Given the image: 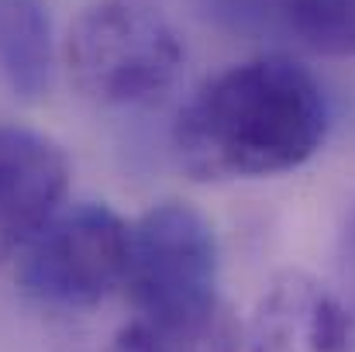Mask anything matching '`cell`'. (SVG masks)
<instances>
[{
  "label": "cell",
  "instance_id": "10",
  "mask_svg": "<svg viewBox=\"0 0 355 352\" xmlns=\"http://www.w3.org/2000/svg\"><path fill=\"white\" fill-rule=\"evenodd\" d=\"M342 255H345L349 266H355V208L349 211V221H345V232H342Z\"/></svg>",
  "mask_w": 355,
  "mask_h": 352
},
{
  "label": "cell",
  "instance_id": "8",
  "mask_svg": "<svg viewBox=\"0 0 355 352\" xmlns=\"http://www.w3.org/2000/svg\"><path fill=\"white\" fill-rule=\"evenodd\" d=\"M52 76V24L38 0H0V80L21 101H38Z\"/></svg>",
  "mask_w": 355,
  "mask_h": 352
},
{
  "label": "cell",
  "instance_id": "1",
  "mask_svg": "<svg viewBox=\"0 0 355 352\" xmlns=\"http://www.w3.org/2000/svg\"><path fill=\"white\" fill-rule=\"evenodd\" d=\"M328 101L290 56H259L214 73L180 108L173 149L200 183L279 176L324 145Z\"/></svg>",
  "mask_w": 355,
  "mask_h": 352
},
{
  "label": "cell",
  "instance_id": "3",
  "mask_svg": "<svg viewBox=\"0 0 355 352\" xmlns=\"http://www.w3.org/2000/svg\"><path fill=\"white\" fill-rule=\"evenodd\" d=\"M218 235L197 208L166 201L128 225L121 287L135 325L183 328L211 318L225 304L218 297Z\"/></svg>",
  "mask_w": 355,
  "mask_h": 352
},
{
  "label": "cell",
  "instance_id": "4",
  "mask_svg": "<svg viewBox=\"0 0 355 352\" xmlns=\"http://www.w3.org/2000/svg\"><path fill=\"white\" fill-rule=\"evenodd\" d=\"M128 262V221L107 204L59 208L17 252V287L62 311H83L114 294Z\"/></svg>",
  "mask_w": 355,
  "mask_h": 352
},
{
  "label": "cell",
  "instance_id": "2",
  "mask_svg": "<svg viewBox=\"0 0 355 352\" xmlns=\"http://www.w3.org/2000/svg\"><path fill=\"white\" fill-rule=\"evenodd\" d=\"M62 56L73 87L101 108H148L183 69V42L155 0H90Z\"/></svg>",
  "mask_w": 355,
  "mask_h": 352
},
{
  "label": "cell",
  "instance_id": "9",
  "mask_svg": "<svg viewBox=\"0 0 355 352\" xmlns=\"http://www.w3.org/2000/svg\"><path fill=\"white\" fill-rule=\"evenodd\" d=\"M114 352H241V328L228 304H221L211 318L183 328H145L128 321Z\"/></svg>",
  "mask_w": 355,
  "mask_h": 352
},
{
  "label": "cell",
  "instance_id": "6",
  "mask_svg": "<svg viewBox=\"0 0 355 352\" xmlns=\"http://www.w3.org/2000/svg\"><path fill=\"white\" fill-rule=\"evenodd\" d=\"M69 159L35 128L0 121V262L17 255L62 208Z\"/></svg>",
  "mask_w": 355,
  "mask_h": 352
},
{
  "label": "cell",
  "instance_id": "5",
  "mask_svg": "<svg viewBox=\"0 0 355 352\" xmlns=\"http://www.w3.org/2000/svg\"><path fill=\"white\" fill-rule=\"evenodd\" d=\"M248 352H355V301L304 269H283L262 290Z\"/></svg>",
  "mask_w": 355,
  "mask_h": 352
},
{
  "label": "cell",
  "instance_id": "7",
  "mask_svg": "<svg viewBox=\"0 0 355 352\" xmlns=\"http://www.w3.org/2000/svg\"><path fill=\"white\" fill-rule=\"evenodd\" d=\"M200 10L241 38L355 59V0H200Z\"/></svg>",
  "mask_w": 355,
  "mask_h": 352
}]
</instances>
